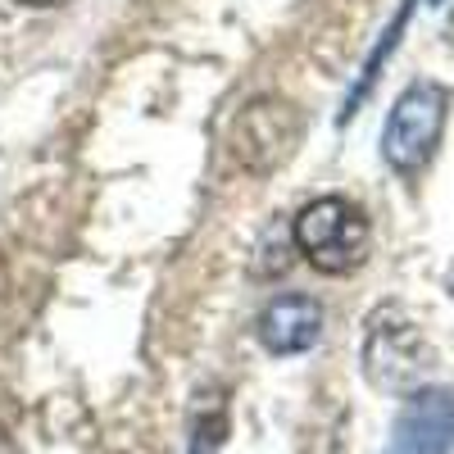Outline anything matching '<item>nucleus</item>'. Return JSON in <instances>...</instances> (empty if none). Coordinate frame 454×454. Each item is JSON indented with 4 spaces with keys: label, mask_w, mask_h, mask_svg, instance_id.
<instances>
[{
    "label": "nucleus",
    "mask_w": 454,
    "mask_h": 454,
    "mask_svg": "<svg viewBox=\"0 0 454 454\" xmlns=\"http://www.w3.org/2000/svg\"><path fill=\"white\" fill-rule=\"evenodd\" d=\"M214 432H223V419H209V423H200V432H196V454H209L214 450Z\"/></svg>",
    "instance_id": "8"
},
{
    "label": "nucleus",
    "mask_w": 454,
    "mask_h": 454,
    "mask_svg": "<svg viewBox=\"0 0 454 454\" xmlns=\"http://www.w3.org/2000/svg\"><path fill=\"white\" fill-rule=\"evenodd\" d=\"M19 5H32V10H55V5H68V0H19Z\"/></svg>",
    "instance_id": "9"
},
{
    "label": "nucleus",
    "mask_w": 454,
    "mask_h": 454,
    "mask_svg": "<svg viewBox=\"0 0 454 454\" xmlns=\"http://www.w3.org/2000/svg\"><path fill=\"white\" fill-rule=\"evenodd\" d=\"M432 368V350L419 332V323L404 318L400 309H377L364 340V372L382 391H413Z\"/></svg>",
    "instance_id": "3"
},
{
    "label": "nucleus",
    "mask_w": 454,
    "mask_h": 454,
    "mask_svg": "<svg viewBox=\"0 0 454 454\" xmlns=\"http://www.w3.org/2000/svg\"><path fill=\"white\" fill-rule=\"evenodd\" d=\"M0 454H19V450H14V441H10V436H0Z\"/></svg>",
    "instance_id": "10"
},
{
    "label": "nucleus",
    "mask_w": 454,
    "mask_h": 454,
    "mask_svg": "<svg viewBox=\"0 0 454 454\" xmlns=\"http://www.w3.org/2000/svg\"><path fill=\"white\" fill-rule=\"evenodd\" d=\"M450 291H454V269H450Z\"/></svg>",
    "instance_id": "12"
},
{
    "label": "nucleus",
    "mask_w": 454,
    "mask_h": 454,
    "mask_svg": "<svg viewBox=\"0 0 454 454\" xmlns=\"http://www.w3.org/2000/svg\"><path fill=\"white\" fill-rule=\"evenodd\" d=\"M404 19H409V0H404V10L395 14V23L387 27V36H382V46H377V55H372V59L364 64V78H359V87H355V96L346 100V119H350V114H355V105H359V96H364V91L372 87V78H377V64H382V59L391 55V46H395V36H400V27H404Z\"/></svg>",
    "instance_id": "7"
},
{
    "label": "nucleus",
    "mask_w": 454,
    "mask_h": 454,
    "mask_svg": "<svg viewBox=\"0 0 454 454\" xmlns=\"http://www.w3.org/2000/svg\"><path fill=\"white\" fill-rule=\"evenodd\" d=\"M450 119V91L436 82H413L400 91L387 132H382V155L395 173H419L436 155L441 132Z\"/></svg>",
    "instance_id": "2"
},
{
    "label": "nucleus",
    "mask_w": 454,
    "mask_h": 454,
    "mask_svg": "<svg viewBox=\"0 0 454 454\" xmlns=\"http://www.w3.org/2000/svg\"><path fill=\"white\" fill-rule=\"evenodd\" d=\"M295 246L318 273H355L368 259V218L340 196L309 200L295 214Z\"/></svg>",
    "instance_id": "1"
},
{
    "label": "nucleus",
    "mask_w": 454,
    "mask_h": 454,
    "mask_svg": "<svg viewBox=\"0 0 454 454\" xmlns=\"http://www.w3.org/2000/svg\"><path fill=\"white\" fill-rule=\"evenodd\" d=\"M450 42H454V14H450Z\"/></svg>",
    "instance_id": "11"
},
{
    "label": "nucleus",
    "mask_w": 454,
    "mask_h": 454,
    "mask_svg": "<svg viewBox=\"0 0 454 454\" xmlns=\"http://www.w3.org/2000/svg\"><path fill=\"white\" fill-rule=\"evenodd\" d=\"M300 114L295 105L278 100V96H263V100H250L237 123H232V137H227V145H232V160L246 168V173H273L291 150L300 141Z\"/></svg>",
    "instance_id": "4"
},
{
    "label": "nucleus",
    "mask_w": 454,
    "mask_h": 454,
    "mask_svg": "<svg viewBox=\"0 0 454 454\" xmlns=\"http://www.w3.org/2000/svg\"><path fill=\"white\" fill-rule=\"evenodd\" d=\"M387 454H454V391H413L395 419Z\"/></svg>",
    "instance_id": "5"
},
{
    "label": "nucleus",
    "mask_w": 454,
    "mask_h": 454,
    "mask_svg": "<svg viewBox=\"0 0 454 454\" xmlns=\"http://www.w3.org/2000/svg\"><path fill=\"white\" fill-rule=\"evenodd\" d=\"M323 336V305L314 295H278L259 314V340L269 355H300Z\"/></svg>",
    "instance_id": "6"
}]
</instances>
